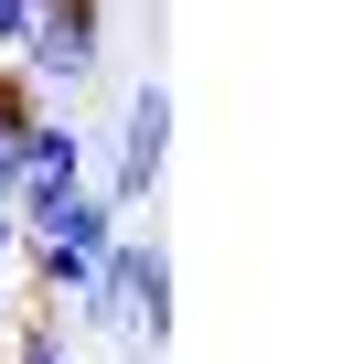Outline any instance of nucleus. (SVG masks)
<instances>
[{"instance_id": "5", "label": "nucleus", "mask_w": 353, "mask_h": 364, "mask_svg": "<svg viewBox=\"0 0 353 364\" xmlns=\"http://www.w3.org/2000/svg\"><path fill=\"white\" fill-rule=\"evenodd\" d=\"M11 364H75L65 332H54V311H11Z\"/></svg>"}, {"instance_id": "1", "label": "nucleus", "mask_w": 353, "mask_h": 364, "mask_svg": "<svg viewBox=\"0 0 353 364\" xmlns=\"http://www.w3.org/2000/svg\"><path fill=\"white\" fill-rule=\"evenodd\" d=\"M97 43H107V11L97 0H33V22H22V75L54 97V86H86L97 75Z\"/></svg>"}, {"instance_id": "7", "label": "nucleus", "mask_w": 353, "mask_h": 364, "mask_svg": "<svg viewBox=\"0 0 353 364\" xmlns=\"http://www.w3.org/2000/svg\"><path fill=\"white\" fill-rule=\"evenodd\" d=\"M22 22H33V0H0V54L22 43Z\"/></svg>"}, {"instance_id": "8", "label": "nucleus", "mask_w": 353, "mask_h": 364, "mask_svg": "<svg viewBox=\"0 0 353 364\" xmlns=\"http://www.w3.org/2000/svg\"><path fill=\"white\" fill-rule=\"evenodd\" d=\"M0 364H11V311H0Z\"/></svg>"}, {"instance_id": "6", "label": "nucleus", "mask_w": 353, "mask_h": 364, "mask_svg": "<svg viewBox=\"0 0 353 364\" xmlns=\"http://www.w3.org/2000/svg\"><path fill=\"white\" fill-rule=\"evenodd\" d=\"M33 289H22V225H11V204H0V311H22Z\"/></svg>"}, {"instance_id": "3", "label": "nucleus", "mask_w": 353, "mask_h": 364, "mask_svg": "<svg viewBox=\"0 0 353 364\" xmlns=\"http://www.w3.org/2000/svg\"><path fill=\"white\" fill-rule=\"evenodd\" d=\"M161 150H171V97H161V86H139V97H129V118H118V161H107V182H97L118 215H129V204H150Z\"/></svg>"}, {"instance_id": "4", "label": "nucleus", "mask_w": 353, "mask_h": 364, "mask_svg": "<svg viewBox=\"0 0 353 364\" xmlns=\"http://www.w3.org/2000/svg\"><path fill=\"white\" fill-rule=\"evenodd\" d=\"M65 182H86V129L54 118V107H33L22 118V182H11V193H65Z\"/></svg>"}, {"instance_id": "2", "label": "nucleus", "mask_w": 353, "mask_h": 364, "mask_svg": "<svg viewBox=\"0 0 353 364\" xmlns=\"http://www.w3.org/2000/svg\"><path fill=\"white\" fill-rule=\"evenodd\" d=\"M97 257L118 268V311H129V343H161V332H171V247H161V236H129V225H118V236H107Z\"/></svg>"}]
</instances>
